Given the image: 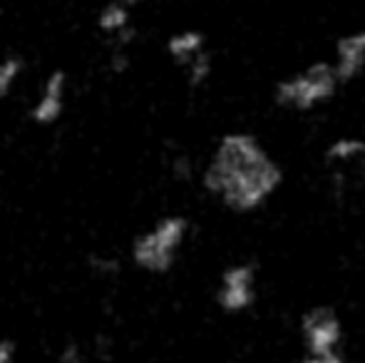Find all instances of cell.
<instances>
[{"instance_id":"1","label":"cell","mask_w":365,"mask_h":363,"mask_svg":"<svg viewBox=\"0 0 365 363\" xmlns=\"http://www.w3.org/2000/svg\"><path fill=\"white\" fill-rule=\"evenodd\" d=\"M284 182L279 162L249 132H226L204 170V187L234 212L264 207Z\"/></svg>"},{"instance_id":"2","label":"cell","mask_w":365,"mask_h":363,"mask_svg":"<svg viewBox=\"0 0 365 363\" xmlns=\"http://www.w3.org/2000/svg\"><path fill=\"white\" fill-rule=\"evenodd\" d=\"M341 85L333 63H311L308 68L281 80L274 90V100L284 110L311 112L333 100Z\"/></svg>"},{"instance_id":"3","label":"cell","mask_w":365,"mask_h":363,"mask_svg":"<svg viewBox=\"0 0 365 363\" xmlns=\"http://www.w3.org/2000/svg\"><path fill=\"white\" fill-rule=\"evenodd\" d=\"M189 232V222L179 214L162 217L154 227L132 242V262L149 274H164L172 269L179 249Z\"/></svg>"},{"instance_id":"4","label":"cell","mask_w":365,"mask_h":363,"mask_svg":"<svg viewBox=\"0 0 365 363\" xmlns=\"http://www.w3.org/2000/svg\"><path fill=\"white\" fill-rule=\"evenodd\" d=\"M68 92H70V78L65 70H53L40 85V92L30 107V120L38 127H53L60 122L68 107Z\"/></svg>"},{"instance_id":"5","label":"cell","mask_w":365,"mask_h":363,"mask_svg":"<svg viewBox=\"0 0 365 363\" xmlns=\"http://www.w3.org/2000/svg\"><path fill=\"white\" fill-rule=\"evenodd\" d=\"M341 336V321L331 309H313L303 319V339L311 354H336Z\"/></svg>"},{"instance_id":"6","label":"cell","mask_w":365,"mask_h":363,"mask_svg":"<svg viewBox=\"0 0 365 363\" xmlns=\"http://www.w3.org/2000/svg\"><path fill=\"white\" fill-rule=\"evenodd\" d=\"M254 281H256V276L249 264H234V267L226 269L224 276H221V286H219L221 309L231 311V314L249 309L256 296Z\"/></svg>"},{"instance_id":"7","label":"cell","mask_w":365,"mask_h":363,"mask_svg":"<svg viewBox=\"0 0 365 363\" xmlns=\"http://www.w3.org/2000/svg\"><path fill=\"white\" fill-rule=\"evenodd\" d=\"M336 73L341 83H351L365 70V28L353 30V33L338 38L336 43Z\"/></svg>"},{"instance_id":"8","label":"cell","mask_w":365,"mask_h":363,"mask_svg":"<svg viewBox=\"0 0 365 363\" xmlns=\"http://www.w3.org/2000/svg\"><path fill=\"white\" fill-rule=\"evenodd\" d=\"M97 30L105 38H110L112 43L130 45V40L135 38V30H132V5L125 3V0H110L107 5H102V10L97 13Z\"/></svg>"},{"instance_id":"9","label":"cell","mask_w":365,"mask_h":363,"mask_svg":"<svg viewBox=\"0 0 365 363\" xmlns=\"http://www.w3.org/2000/svg\"><path fill=\"white\" fill-rule=\"evenodd\" d=\"M204 50H207V38H204L202 30H194V28L177 30V33L167 38V55L179 68H187Z\"/></svg>"},{"instance_id":"10","label":"cell","mask_w":365,"mask_h":363,"mask_svg":"<svg viewBox=\"0 0 365 363\" xmlns=\"http://www.w3.org/2000/svg\"><path fill=\"white\" fill-rule=\"evenodd\" d=\"M25 75V60L15 53L0 58V100H8Z\"/></svg>"},{"instance_id":"11","label":"cell","mask_w":365,"mask_h":363,"mask_svg":"<svg viewBox=\"0 0 365 363\" xmlns=\"http://www.w3.org/2000/svg\"><path fill=\"white\" fill-rule=\"evenodd\" d=\"M326 157L336 165H353L365 157V140L361 137H341L328 147Z\"/></svg>"},{"instance_id":"12","label":"cell","mask_w":365,"mask_h":363,"mask_svg":"<svg viewBox=\"0 0 365 363\" xmlns=\"http://www.w3.org/2000/svg\"><path fill=\"white\" fill-rule=\"evenodd\" d=\"M212 70H214L212 53H209V50H204L197 60H192V63L184 68V73H187V83L192 85V88H202V85L212 78Z\"/></svg>"},{"instance_id":"13","label":"cell","mask_w":365,"mask_h":363,"mask_svg":"<svg viewBox=\"0 0 365 363\" xmlns=\"http://www.w3.org/2000/svg\"><path fill=\"white\" fill-rule=\"evenodd\" d=\"M0 363H15V344L10 339H0Z\"/></svg>"},{"instance_id":"14","label":"cell","mask_w":365,"mask_h":363,"mask_svg":"<svg viewBox=\"0 0 365 363\" xmlns=\"http://www.w3.org/2000/svg\"><path fill=\"white\" fill-rule=\"evenodd\" d=\"M303 363H343V359H338L336 354H311V359Z\"/></svg>"},{"instance_id":"15","label":"cell","mask_w":365,"mask_h":363,"mask_svg":"<svg viewBox=\"0 0 365 363\" xmlns=\"http://www.w3.org/2000/svg\"><path fill=\"white\" fill-rule=\"evenodd\" d=\"M125 3H130L132 8H135V5H140V3H147V0H125Z\"/></svg>"}]
</instances>
